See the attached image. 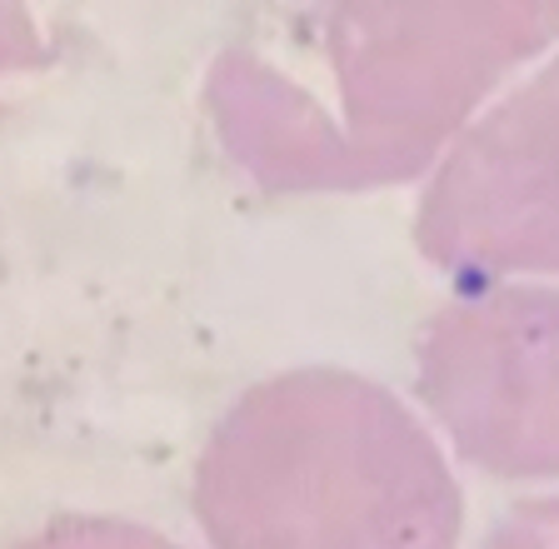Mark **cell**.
<instances>
[{
    "label": "cell",
    "instance_id": "6da1fadb",
    "mask_svg": "<svg viewBox=\"0 0 559 549\" xmlns=\"http://www.w3.org/2000/svg\"><path fill=\"white\" fill-rule=\"evenodd\" d=\"M210 549H460L465 500L415 409L355 370L250 385L195 460Z\"/></svg>",
    "mask_w": 559,
    "mask_h": 549
},
{
    "label": "cell",
    "instance_id": "7a4b0ae2",
    "mask_svg": "<svg viewBox=\"0 0 559 549\" xmlns=\"http://www.w3.org/2000/svg\"><path fill=\"white\" fill-rule=\"evenodd\" d=\"M440 434L495 479H559V285H460L415 345Z\"/></svg>",
    "mask_w": 559,
    "mask_h": 549
},
{
    "label": "cell",
    "instance_id": "3957f363",
    "mask_svg": "<svg viewBox=\"0 0 559 549\" xmlns=\"http://www.w3.org/2000/svg\"><path fill=\"white\" fill-rule=\"evenodd\" d=\"M415 240L460 285L559 275V56L440 155Z\"/></svg>",
    "mask_w": 559,
    "mask_h": 549
},
{
    "label": "cell",
    "instance_id": "277c9868",
    "mask_svg": "<svg viewBox=\"0 0 559 549\" xmlns=\"http://www.w3.org/2000/svg\"><path fill=\"white\" fill-rule=\"evenodd\" d=\"M15 549H186L165 539L160 529H145L135 520H116V514H66L56 525L35 529Z\"/></svg>",
    "mask_w": 559,
    "mask_h": 549
},
{
    "label": "cell",
    "instance_id": "5b68a950",
    "mask_svg": "<svg viewBox=\"0 0 559 549\" xmlns=\"http://www.w3.org/2000/svg\"><path fill=\"white\" fill-rule=\"evenodd\" d=\"M479 549H559V494L514 504Z\"/></svg>",
    "mask_w": 559,
    "mask_h": 549
}]
</instances>
